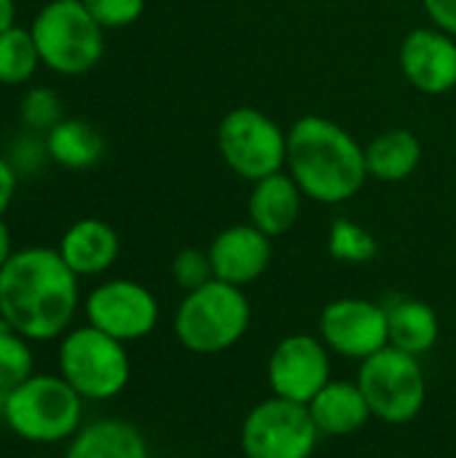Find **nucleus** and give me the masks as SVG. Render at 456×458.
<instances>
[{
  "instance_id": "obj_29",
  "label": "nucleus",
  "mask_w": 456,
  "mask_h": 458,
  "mask_svg": "<svg viewBox=\"0 0 456 458\" xmlns=\"http://www.w3.org/2000/svg\"><path fill=\"white\" fill-rule=\"evenodd\" d=\"M13 191H16V172L5 158H0V215L8 209Z\"/></svg>"
},
{
  "instance_id": "obj_32",
  "label": "nucleus",
  "mask_w": 456,
  "mask_h": 458,
  "mask_svg": "<svg viewBox=\"0 0 456 458\" xmlns=\"http://www.w3.org/2000/svg\"><path fill=\"white\" fill-rule=\"evenodd\" d=\"M65 3H83V0H65Z\"/></svg>"
},
{
  "instance_id": "obj_2",
  "label": "nucleus",
  "mask_w": 456,
  "mask_h": 458,
  "mask_svg": "<svg viewBox=\"0 0 456 458\" xmlns=\"http://www.w3.org/2000/svg\"><path fill=\"white\" fill-rule=\"evenodd\" d=\"M285 164L301 193L320 204L349 201L368 177L366 148L323 115H304L290 126Z\"/></svg>"
},
{
  "instance_id": "obj_24",
  "label": "nucleus",
  "mask_w": 456,
  "mask_h": 458,
  "mask_svg": "<svg viewBox=\"0 0 456 458\" xmlns=\"http://www.w3.org/2000/svg\"><path fill=\"white\" fill-rule=\"evenodd\" d=\"M328 250L341 263H368V260L376 258L379 244H376L374 233L366 231L363 225H357L355 220L336 217L333 225H331Z\"/></svg>"
},
{
  "instance_id": "obj_14",
  "label": "nucleus",
  "mask_w": 456,
  "mask_h": 458,
  "mask_svg": "<svg viewBox=\"0 0 456 458\" xmlns=\"http://www.w3.org/2000/svg\"><path fill=\"white\" fill-rule=\"evenodd\" d=\"M210 260L215 279L228 282L234 287L253 284L263 276L271 263V239L250 225H231L220 231L210 244Z\"/></svg>"
},
{
  "instance_id": "obj_5",
  "label": "nucleus",
  "mask_w": 456,
  "mask_h": 458,
  "mask_svg": "<svg viewBox=\"0 0 456 458\" xmlns=\"http://www.w3.org/2000/svg\"><path fill=\"white\" fill-rule=\"evenodd\" d=\"M40 62L62 75L89 72L105 51L99 21L83 3L51 0L30 27Z\"/></svg>"
},
{
  "instance_id": "obj_21",
  "label": "nucleus",
  "mask_w": 456,
  "mask_h": 458,
  "mask_svg": "<svg viewBox=\"0 0 456 458\" xmlns=\"http://www.w3.org/2000/svg\"><path fill=\"white\" fill-rule=\"evenodd\" d=\"M46 153L67 169H86L102 158L105 140L86 121H59L46 131Z\"/></svg>"
},
{
  "instance_id": "obj_3",
  "label": "nucleus",
  "mask_w": 456,
  "mask_h": 458,
  "mask_svg": "<svg viewBox=\"0 0 456 458\" xmlns=\"http://www.w3.org/2000/svg\"><path fill=\"white\" fill-rule=\"evenodd\" d=\"M250 327V303L242 287L212 279L185 293L175 314V335L194 354H220Z\"/></svg>"
},
{
  "instance_id": "obj_20",
  "label": "nucleus",
  "mask_w": 456,
  "mask_h": 458,
  "mask_svg": "<svg viewBox=\"0 0 456 458\" xmlns=\"http://www.w3.org/2000/svg\"><path fill=\"white\" fill-rule=\"evenodd\" d=\"M422 161V142L409 129H387L366 148L368 174L382 182H400L417 172Z\"/></svg>"
},
{
  "instance_id": "obj_11",
  "label": "nucleus",
  "mask_w": 456,
  "mask_h": 458,
  "mask_svg": "<svg viewBox=\"0 0 456 458\" xmlns=\"http://www.w3.org/2000/svg\"><path fill=\"white\" fill-rule=\"evenodd\" d=\"M320 338L331 352L363 362L390 346L387 311L363 298H339L320 314Z\"/></svg>"
},
{
  "instance_id": "obj_30",
  "label": "nucleus",
  "mask_w": 456,
  "mask_h": 458,
  "mask_svg": "<svg viewBox=\"0 0 456 458\" xmlns=\"http://www.w3.org/2000/svg\"><path fill=\"white\" fill-rule=\"evenodd\" d=\"M13 19H16V5H13V0H0V35H3L5 30L13 27Z\"/></svg>"
},
{
  "instance_id": "obj_4",
  "label": "nucleus",
  "mask_w": 456,
  "mask_h": 458,
  "mask_svg": "<svg viewBox=\"0 0 456 458\" xmlns=\"http://www.w3.org/2000/svg\"><path fill=\"white\" fill-rule=\"evenodd\" d=\"M83 397L62 376H30L3 405V419L13 435L30 443H59L78 432Z\"/></svg>"
},
{
  "instance_id": "obj_22",
  "label": "nucleus",
  "mask_w": 456,
  "mask_h": 458,
  "mask_svg": "<svg viewBox=\"0 0 456 458\" xmlns=\"http://www.w3.org/2000/svg\"><path fill=\"white\" fill-rule=\"evenodd\" d=\"M40 64V54L30 30L11 27L0 35V83L16 86L32 78Z\"/></svg>"
},
{
  "instance_id": "obj_16",
  "label": "nucleus",
  "mask_w": 456,
  "mask_h": 458,
  "mask_svg": "<svg viewBox=\"0 0 456 458\" xmlns=\"http://www.w3.org/2000/svg\"><path fill=\"white\" fill-rule=\"evenodd\" d=\"M301 196L304 193L296 180L282 172L253 182V193L247 201L250 223L269 239L288 233L301 215Z\"/></svg>"
},
{
  "instance_id": "obj_25",
  "label": "nucleus",
  "mask_w": 456,
  "mask_h": 458,
  "mask_svg": "<svg viewBox=\"0 0 456 458\" xmlns=\"http://www.w3.org/2000/svg\"><path fill=\"white\" fill-rule=\"evenodd\" d=\"M62 105L59 97L51 89H30L22 99V121L32 131H48L54 129L62 118Z\"/></svg>"
},
{
  "instance_id": "obj_23",
  "label": "nucleus",
  "mask_w": 456,
  "mask_h": 458,
  "mask_svg": "<svg viewBox=\"0 0 456 458\" xmlns=\"http://www.w3.org/2000/svg\"><path fill=\"white\" fill-rule=\"evenodd\" d=\"M32 376V352L27 346V338L13 333L0 319V400L22 386Z\"/></svg>"
},
{
  "instance_id": "obj_28",
  "label": "nucleus",
  "mask_w": 456,
  "mask_h": 458,
  "mask_svg": "<svg viewBox=\"0 0 456 458\" xmlns=\"http://www.w3.org/2000/svg\"><path fill=\"white\" fill-rule=\"evenodd\" d=\"M427 16L438 30L456 38V0H422Z\"/></svg>"
},
{
  "instance_id": "obj_15",
  "label": "nucleus",
  "mask_w": 456,
  "mask_h": 458,
  "mask_svg": "<svg viewBox=\"0 0 456 458\" xmlns=\"http://www.w3.org/2000/svg\"><path fill=\"white\" fill-rule=\"evenodd\" d=\"M118 250V233L97 217L73 223L59 242V255L75 276H97L108 271L116 263Z\"/></svg>"
},
{
  "instance_id": "obj_10",
  "label": "nucleus",
  "mask_w": 456,
  "mask_h": 458,
  "mask_svg": "<svg viewBox=\"0 0 456 458\" xmlns=\"http://www.w3.org/2000/svg\"><path fill=\"white\" fill-rule=\"evenodd\" d=\"M89 325L126 344L153 333L159 322V303L153 293L129 279H113L91 290L86 298Z\"/></svg>"
},
{
  "instance_id": "obj_7",
  "label": "nucleus",
  "mask_w": 456,
  "mask_h": 458,
  "mask_svg": "<svg viewBox=\"0 0 456 458\" xmlns=\"http://www.w3.org/2000/svg\"><path fill=\"white\" fill-rule=\"evenodd\" d=\"M357 386L371 408V416L387 424L414 421L422 413L427 397V381L419 357L395 346H384L360 362Z\"/></svg>"
},
{
  "instance_id": "obj_31",
  "label": "nucleus",
  "mask_w": 456,
  "mask_h": 458,
  "mask_svg": "<svg viewBox=\"0 0 456 458\" xmlns=\"http://www.w3.org/2000/svg\"><path fill=\"white\" fill-rule=\"evenodd\" d=\"M11 255H13V250H11V231H8V225L0 220V268L11 260Z\"/></svg>"
},
{
  "instance_id": "obj_19",
  "label": "nucleus",
  "mask_w": 456,
  "mask_h": 458,
  "mask_svg": "<svg viewBox=\"0 0 456 458\" xmlns=\"http://www.w3.org/2000/svg\"><path fill=\"white\" fill-rule=\"evenodd\" d=\"M390 325V346L422 357L438 341V317L435 311L417 298H392L384 303Z\"/></svg>"
},
{
  "instance_id": "obj_6",
  "label": "nucleus",
  "mask_w": 456,
  "mask_h": 458,
  "mask_svg": "<svg viewBox=\"0 0 456 458\" xmlns=\"http://www.w3.org/2000/svg\"><path fill=\"white\" fill-rule=\"evenodd\" d=\"M59 373L83 400H113L129 384V354L97 327H78L59 346Z\"/></svg>"
},
{
  "instance_id": "obj_8",
  "label": "nucleus",
  "mask_w": 456,
  "mask_h": 458,
  "mask_svg": "<svg viewBox=\"0 0 456 458\" xmlns=\"http://www.w3.org/2000/svg\"><path fill=\"white\" fill-rule=\"evenodd\" d=\"M218 150L226 166L242 180L258 182L282 172L288 158V134L258 107H234L218 126Z\"/></svg>"
},
{
  "instance_id": "obj_26",
  "label": "nucleus",
  "mask_w": 456,
  "mask_h": 458,
  "mask_svg": "<svg viewBox=\"0 0 456 458\" xmlns=\"http://www.w3.org/2000/svg\"><path fill=\"white\" fill-rule=\"evenodd\" d=\"M172 276H175L177 287H183L185 293L204 287L207 282L215 279L210 252H202V250H194V247L180 250L175 255V260H172Z\"/></svg>"
},
{
  "instance_id": "obj_18",
  "label": "nucleus",
  "mask_w": 456,
  "mask_h": 458,
  "mask_svg": "<svg viewBox=\"0 0 456 458\" xmlns=\"http://www.w3.org/2000/svg\"><path fill=\"white\" fill-rule=\"evenodd\" d=\"M65 458H148V443L137 427L102 419L75 432Z\"/></svg>"
},
{
  "instance_id": "obj_9",
  "label": "nucleus",
  "mask_w": 456,
  "mask_h": 458,
  "mask_svg": "<svg viewBox=\"0 0 456 458\" xmlns=\"http://www.w3.org/2000/svg\"><path fill=\"white\" fill-rule=\"evenodd\" d=\"M320 429L309 405L271 397L255 405L242 424V451L247 458H312Z\"/></svg>"
},
{
  "instance_id": "obj_27",
  "label": "nucleus",
  "mask_w": 456,
  "mask_h": 458,
  "mask_svg": "<svg viewBox=\"0 0 456 458\" xmlns=\"http://www.w3.org/2000/svg\"><path fill=\"white\" fill-rule=\"evenodd\" d=\"M83 5L99 21L102 30L129 27L145 11V0H83Z\"/></svg>"
},
{
  "instance_id": "obj_17",
  "label": "nucleus",
  "mask_w": 456,
  "mask_h": 458,
  "mask_svg": "<svg viewBox=\"0 0 456 458\" xmlns=\"http://www.w3.org/2000/svg\"><path fill=\"white\" fill-rule=\"evenodd\" d=\"M309 413L320 429V435L344 437L366 427L371 419V408L357 384L347 381H328L314 400L309 403Z\"/></svg>"
},
{
  "instance_id": "obj_13",
  "label": "nucleus",
  "mask_w": 456,
  "mask_h": 458,
  "mask_svg": "<svg viewBox=\"0 0 456 458\" xmlns=\"http://www.w3.org/2000/svg\"><path fill=\"white\" fill-rule=\"evenodd\" d=\"M400 70L425 94H446L456 86V43L433 27L409 32L400 43Z\"/></svg>"
},
{
  "instance_id": "obj_1",
  "label": "nucleus",
  "mask_w": 456,
  "mask_h": 458,
  "mask_svg": "<svg viewBox=\"0 0 456 458\" xmlns=\"http://www.w3.org/2000/svg\"><path fill=\"white\" fill-rule=\"evenodd\" d=\"M78 309V276L59 250L27 247L0 268V319L27 341H51Z\"/></svg>"
},
{
  "instance_id": "obj_12",
  "label": "nucleus",
  "mask_w": 456,
  "mask_h": 458,
  "mask_svg": "<svg viewBox=\"0 0 456 458\" xmlns=\"http://www.w3.org/2000/svg\"><path fill=\"white\" fill-rule=\"evenodd\" d=\"M331 381V360L323 338L288 335L269 357V384L277 397L309 405Z\"/></svg>"
}]
</instances>
